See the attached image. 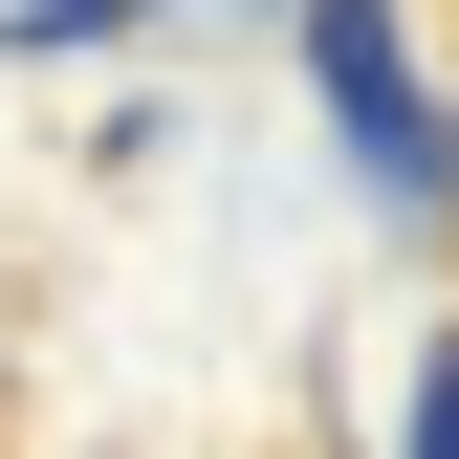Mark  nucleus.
<instances>
[{"mask_svg": "<svg viewBox=\"0 0 459 459\" xmlns=\"http://www.w3.org/2000/svg\"><path fill=\"white\" fill-rule=\"evenodd\" d=\"M307 66H328V109H351V176H372L394 219H437V197H459V109L394 66V22H372V0H307Z\"/></svg>", "mask_w": 459, "mask_h": 459, "instance_id": "1", "label": "nucleus"}, {"mask_svg": "<svg viewBox=\"0 0 459 459\" xmlns=\"http://www.w3.org/2000/svg\"><path fill=\"white\" fill-rule=\"evenodd\" d=\"M132 0H0V66H44V44H109Z\"/></svg>", "mask_w": 459, "mask_h": 459, "instance_id": "2", "label": "nucleus"}, {"mask_svg": "<svg viewBox=\"0 0 459 459\" xmlns=\"http://www.w3.org/2000/svg\"><path fill=\"white\" fill-rule=\"evenodd\" d=\"M416 459H459V351H437V372H416Z\"/></svg>", "mask_w": 459, "mask_h": 459, "instance_id": "3", "label": "nucleus"}]
</instances>
